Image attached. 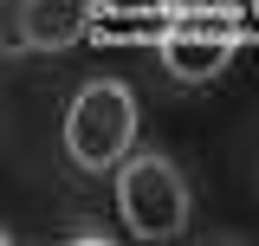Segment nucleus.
Wrapping results in <instances>:
<instances>
[{
	"label": "nucleus",
	"instance_id": "nucleus-1",
	"mask_svg": "<svg viewBox=\"0 0 259 246\" xmlns=\"http://www.w3.org/2000/svg\"><path fill=\"white\" fill-rule=\"evenodd\" d=\"M110 175H117V220L130 240H182L188 233L194 194H188V175L175 169V155L130 149Z\"/></svg>",
	"mask_w": 259,
	"mask_h": 246
},
{
	"label": "nucleus",
	"instance_id": "nucleus-2",
	"mask_svg": "<svg viewBox=\"0 0 259 246\" xmlns=\"http://www.w3.org/2000/svg\"><path fill=\"white\" fill-rule=\"evenodd\" d=\"M65 155H71V169H84V175H110L130 149H136V97L130 85L117 78H91V85H78L71 104H65Z\"/></svg>",
	"mask_w": 259,
	"mask_h": 246
},
{
	"label": "nucleus",
	"instance_id": "nucleus-3",
	"mask_svg": "<svg viewBox=\"0 0 259 246\" xmlns=\"http://www.w3.org/2000/svg\"><path fill=\"white\" fill-rule=\"evenodd\" d=\"M240 46H246V26L233 13H175L156 32V59L175 85H214Z\"/></svg>",
	"mask_w": 259,
	"mask_h": 246
},
{
	"label": "nucleus",
	"instance_id": "nucleus-4",
	"mask_svg": "<svg viewBox=\"0 0 259 246\" xmlns=\"http://www.w3.org/2000/svg\"><path fill=\"white\" fill-rule=\"evenodd\" d=\"M84 32H91V7H84V0H32L26 52H71Z\"/></svg>",
	"mask_w": 259,
	"mask_h": 246
},
{
	"label": "nucleus",
	"instance_id": "nucleus-5",
	"mask_svg": "<svg viewBox=\"0 0 259 246\" xmlns=\"http://www.w3.org/2000/svg\"><path fill=\"white\" fill-rule=\"evenodd\" d=\"M26 13H32V0H0V52L7 59L26 52Z\"/></svg>",
	"mask_w": 259,
	"mask_h": 246
}]
</instances>
